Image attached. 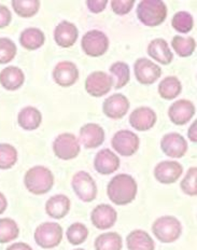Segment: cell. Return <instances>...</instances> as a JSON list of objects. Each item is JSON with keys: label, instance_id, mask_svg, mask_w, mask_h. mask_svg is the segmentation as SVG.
Segmentation results:
<instances>
[{"label": "cell", "instance_id": "6da1fadb", "mask_svg": "<svg viewBox=\"0 0 197 250\" xmlns=\"http://www.w3.org/2000/svg\"><path fill=\"white\" fill-rule=\"evenodd\" d=\"M138 186L134 177L127 174H118L110 180L107 188L109 200L113 204L124 206L136 199Z\"/></svg>", "mask_w": 197, "mask_h": 250}, {"label": "cell", "instance_id": "7a4b0ae2", "mask_svg": "<svg viewBox=\"0 0 197 250\" xmlns=\"http://www.w3.org/2000/svg\"><path fill=\"white\" fill-rule=\"evenodd\" d=\"M24 185L30 193L35 195H43L53 188L54 175L45 166H34L26 171Z\"/></svg>", "mask_w": 197, "mask_h": 250}, {"label": "cell", "instance_id": "3957f363", "mask_svg": "<svg viewBox=\"0 0 197 250\" xmlns=\"http://www.w3.org/2000/svg\"><path fill=\"white\" fill-rule=\"evenodd\" d=\"M167 12V6L162 0H142L136 9L138 20L148 27H155L164 23Z\"/></svg>", "mask_w": 197, "mask_h": 250}, {"label": "cell", "instance_id": "277c9868", "mask_svg": "<svg viewBox=\"0 0 197 250\" xmlns=\"http://www.w3.org/2000/svg\"><path fill=\"white\" fill-rule=\"evenodd\" d=\"M152 232L160 243H174L181 236L182 225L174 216H163L154 221Z\"/></svg>", "mask_w": 197, "mask_h": 250}, {"label": "cell", "instance_id": "5b68a950", "mask_svg": "<svg viewBox=\"0 0 197 250\" xmlns=\"http://www.w3.org/2000/svg\"><path fill=\"white\" fill-rule=\"evenodd\" d=\"M63 228L56 222H44L35 231V242L43 249L58 247L63 239Z\"/></svg>", "mask_w": 197, "mask_h": 250}, {"label": "cell", "instance_id": "8992f818", "mask_svg": "<svg viewBox=\"0 0 197 250\" xmlns=\"http://www.w3.org/2000/svg\"><path fill=\"white\" fill-rule=\"evenodd\" d=\"M71 187L76 195L82 202H93L97 196V185L93 177L86 171H78L72 177Z\"/></svg>", "mask_w": 197, "mask_h": 250}, {"label": "cell", "instance_id": "52a82bcc", "mask_svg": "<svg viewBox=\"0 0 197 250\" xmlns=\"http://www.w3.org/2000/svg\"><path fill=\"white\" fill-rule=\"evenodd\" d=\"M81 48L86 55L91 57H99L109 49V39L105 33L100 30H89L82 37Z\"/></svg>", "mask_w": 197, "mask_h": 250}, {"label": "cell", "instance_id": "ba28073f", "mask_svg": "<svg viewBox=\"0 0 197 250\" xmlns=\"http://www.w3.org/2000/svg\"><path fill=\"white\" fill-rule=\"evenodd\" d=\"M53 151L59 159L69 161L79 155L81 145L74 134L63 133L54 139Z\"/></svg>", "mask_w": 197, "mask_h": 250}, {"label": "cell", "instance_id": "9c48e42d", "mask_svg": "<svg viewBox=\"0 0 197 250\" xmlns=\"http://www.w3.org/2000/svg\"><path fill=\"white\" fill-rule=\"evenodd\" d=\"M111 145L113 149L122 156H132L139 149L140 140L137 134L128 129H121L113 135Z\"/></svg>", "mask_w": 197, "mask_h": 250}, {"label": "cell", "instance_id": "30bf717a", "mask_svg": "<svg viewBox=\"0 0 197 250\" xmlns=\"http://www.w3.org/2000/svg\"><path fill=\"white\" fill-rule=\"evenodd\" d=\"M134 71L137 81L144 85L153 84L162 75V68L146 57H141L135 62Z\"/></svg>", "mask_w": 197, "mask_h": 250}, {"label": "cell", "instance_id": "8fae6325", "mask_svg": "<svg viewBox=\"0 0 197 250\" xmlns=\"http://www.w3.org/2000/svg\"><path fill=\"white\" fill-rule=\"evenodd\" d=\"M113 80L105 71H94L87 76L85 90L93 97H101L111 91Z\"/></svg>", "mask_w": 197, "mask_h": 250}, {"label": "cell", "instance_id": "7c38bea8", "mask_svg": "<svg viewBox=\"0 0 197 250\" xmlns=\"http://www.w3.org/2000/svg\"><path fill=\"white\" fill-rule=\"evenodd\" d=\"M160 148L169 158L181 159L188 151V143L179 133H168L160 140Z\"/></svg>", "mask_w": 197, "mask_h": 250}, {"label": "cell", "instance_id": "4fadbf2b", "mask_svg": "<svg viewBox=\"0 0 197 250\" xmlns=\"http://www.w3.org/2000/svg\"><path fill=\"white\" fill-rule=\"evenodd\" d=\"M131 104L128 98L123 94H113L106 98L102 104V111L109 119L118 120L126 116Z\"/></svg>", "mask_w": 197, "mask_h": 250}, {"label": "cell", "instance_id": "5bb4252c", "mask_svg": "<svg viewBox=\"0 0 197 250\" xmlns=\"http://www.w3.org/2000/svg\"><path fill=\"white\" fill-rule=\"evenodd\" d=\"M79 79V69L75 62L69 61L59 62L53 69V80L63 87L74 85Z\"/></svg>", "mask_w": 197, "mask_h": 250}, {"label": "cell", "instance_id": "9a60e30c", "mask_svg": "<svg viewBox=\"0 0 197 250\" xmlns=\"http://www.w3.org/2000/svg\"><path fill=\"white\" fill-rule=\"evenodd\" d=\"M183 173V167L176 161H163L154 168V177L163 185H172L177 181Z\"/></svg>", "mask_w": 197, "mask_h": 250}, {"label": "cell", "instance_id": "2e32d148", "mask_svg": "<svg viewBox=\"0 0 197 250\" xmlns=\"http://www.w3.org/2000/svg\"><path fill=\"white\" fill-rule=\"evenodd\" d=\"M79 142L85 149H96L105 142V131L99 124L87 123L80 129Z\"/></svg>", "mask_w": 197, "mask_h": 250}, {"label": "cell", "instance_id": "e0dca14e", "mask_svg": "<svg viewBox=\"0 0 197 250\" xmlns=\"http://www.w3.org/2000/svg\"><path fill=\"white\" fill-rule=\"evenodd\" d=\"M158 121V116L150 107H139L129 116V124L139 132H147L151 129Z\"/></svg>", "mask_w": 197, "mask_h": 250}, {"label": "cell", "instance_id": "ac0fdd59", "mask_svg": "<svg viewBox=\"0 0 197 250\" xmlns=\"http://www.w3.org/2000/svg\"><path fill=\"white\" fill-rule=\"evenodd\" d=\"M118 220V212L112 206L100 204L96 206L91 213V221L93 226L99 230H108L116 225Z\"/></svg>", "mask_w": 197, "mask_h": 250}, {"label": "cell", "instance_id": "d6986e66", "mask_svg": "<svg viewBox=\"0 0 197 250\" xmlns=\"http://www.w3.org/2000/svg\"><path fill=\"white\" fill-rule=\"evenodd\" d=\"M196 108L189 100H179L172 104L168 109V117L174 124L184 125L195 116Z\"/></svg>", "mask_w": 197, "mask_h": 250}, {"label": "cell", "instance_id": "ffe728a7", "mask_svg": "<svg viewBox=\"0 0 197 250\" xmlns=\"http://www.w3.org/2000/svg\"><path fill=\"white\" fill-rule=\"evenodd\" d=\"M94 167L100 175H111L120 167V159L110 149H102L95 156Z\"/></svg>", "mask_w": 197, "mask_h": 250}, {"label": "cell", "instance_id": "44dd1931", "mask_svg": "<svg viewBox=\"0 0 197 250\" xmlns=\"http://www.w3.org/2000/svg\"><path fill=\"white\" fill-rule=\"evenodd\" d=\"M53 36L56 44L61 48H70L78 40L79 30L74 23L68 22V21H61L55 27Z\"/></svg>", "mask_w": 197, "mask_h": 250}, {"label": "cell", "instance_id": "7402d4cb", "mask_svg": "<svg viewBox=\"0 0 197 250\" xmlns=\"http://www.w3.org/2000/svg\"><path fill=\"white\" fill-rule=\"evenodd\" d=\"M148 54L154 61L162 65H168L174 60V54L168 42L163 38L153 39L148 45Z\"/></svg>", "mask_w": 197, "mask_h": 250}, {"label": "cell", "instance_id": "603a6c76", "mask_svg": "<svg viewBox=\"0 0 197 250\" xmlns=\"http://www.w3.org/2000/svg\"><path fill=\"white\" fill-rule=\"evenodd\" d=\"M70 200L64 194L51 196L45 203V212L53 219H63L70 210Z\"/></svg>", "mask_w": 197, "mask_h": 250}, {"label": "cell", "instance_id": "cb8c5ba5", "mask_svg": "<svg viewBox=\"0 0 197 250\" xmlns=\"http://www.w3.org/2000/svg\"><path fill=\"white\" fill-rule=\"evenodd\" d=\"M25 75L17 66H8L0 71V83L8 91H17L24 84Z\"/></svg>", "mask_w": 197, "mask_h": 250}, {"label": "cell", "instance_id": "d4e9b609", "mask_svg": "<svg viewBox=\"0 0 197 250\" xmlns=\"http://www.w3.org/2000/svg\"><path fill=\"white\" fill-rule=\"evenodd\" d=\"M41 122H42V114L36 107L27 106L19 112L18 123L25 131H35L40 126Z\"/></svg>", "mask_w": 197, "mask_h": 250}, {"label": "cell", "instance_id": "484cf974", "mask_svg": "<svg viewBox=\"0 0 197 250\" xmlns=\"http://www.w3.org/2000/svg\"><path fill=\"white\" fill-rule=\"evenodd\" d=\"M45 35L37 27H28L20 35V43L24 49L29 51L38 50L44 44Z\"/></svg>", "mask_w": 197, "mask_h": 250}, {"label": "cell", "instance_id": "4316f807", "mask_svg": "<svg viewBox=\"0 0 197 250\" xmlns=\"http://www.w3.org/2000/svg\"><path fill=\"white\" fill-rule=\"evenodd\" d=\"M129 250H154L155 244L150 234L142 230H134L126 237Z\"/></svg>", "mask_w": 197, "mask_h": 250}, {"label": "cell", "instance_id": "83f0119b", "mask_svg": "<svg viewBox=\"0 0 197 250\" xmlns=\"http://www.w3.org/2000/svg\"><path fill=\"white\" fill-rule=\"evenodd\" d=\"M158 91L159 96L164 98V100L172 101L177 98L180 95V93L182 92V84H181V82L177 77L169 76L164 78L159 82Z\"/></svg>", "mask_w": 197, "mask_h": 250}, {"label": "cell", "instance_id": "f1b7e54d", "mask_svg": "<svg viewBox=\"0 0 197 250\" xmlns=\"http://www.w3.org/2000/svg\"><path fill=\"white\" fill-rule=\"evenodd\" d=\"M110 74L113 80V87L120 90L125 86L131 79V69L124 62H116L110 66Z\"/></svg>", "mask_w": 197, "mask_h": 250}, {"label": "cell", "instance_id": "f546056e", "mask_svg": "<svg viewBox=\"0 0 197 250\" xmlns=\"http://www.w3.org/2000/svg\"><path fill=\"white\" fill-rule=\"evenodd\" d=\"M96 250H121L123 247V239L117 232L102 233L95 239Z\"/></svg>", "mask_w": 197, "mask_h": 250}, {"label": "cell", "instance_id": "4dcf8cb0", "mask_svg": "<svg viewBox=\"0 0 197 250\" xmlns=\"http://www.w3.org/2000/svg\"><path fill=\"white\" fill-rule=\"evenodd\" d=\"M11 4L14 12L24 19L34 17L40 9L39 0H13Z\"/></svg>", "mask_w": 197, "mask_h": 250}, {"label": "cell", "instance_id": "1f68e13d", "mask_svg": "<svg viewBox=\"0 0 197 250\" xmlns=\"http://www.w3.org/2000/svg\"><path fill=\"white\" fill-rule=\"evenodd\" d=\"M20 235L18 223L11 218L0 219V244L10 243L17 239Z\"/></svg>", "mask_w": 197, "mask_h": 250}, {"label": "cell", "instance_id": "d6a6232c", "mask_svg": "<svg viewBox=\"0 0 197 250\" xmlns=\"http://www.w3.org/2000/svg\"><path fill=\"white\" fill-rule=\"evenodd\" d=\"M172 46L180 57H189L194 53L196 49V40L193 37L175 36L172 41Z\"/></svg>", "mask_w": 197, "mask_h": 250}, {"label": "cell", "instance_id": "836d02e7", "mask_svg": "<svg viewBox=\"0 0 197 250\" xmlns=\"http://www.w3.org/2000/svg\"><path fill=\"white\" fill-rule=\"evenodd\" d=\"M18 150L10 144H0V169H10L17 164Z\"/></svg>", "mask_w": 197, "mask_h": 250}, {"label": "cell", "instance_id": "e575fe53", "mask_svg": "<svg viewBox=\"0 0 197 250\" xmlns=\"http://www.w3.org/2000/svg\"><path fill=\"white\" fill-rule=\"evenodd\" d=\"M172 26L180 34H188L193 29L194 19L188 11H179L173 17Z\"/></svg>", "mask_w": 197, "mask_h": 250}, {"label": "cell", "instance_id": "d590c367", "mask_svg": "<svg viewBox=\"0 0 197 250\" xmlns=\"http://www.w3.org/2000/svg\"><path fill=\"white\" fill-rule=\"evenodd\" d=\"M66 236L68 242L71 245H81L86 241L89 236V229H87L83 223L76 222L67 229Z\"/></svg>", "mask_w": 197, "mask_h": 250}, {"label": "cell", "instance_id": "8d00e7d4", "mask_svg": "<svg viewBox=\"0 0 197 250\" xmlns=\"http://www.w3.org/2000/svg\"><path fill=\"white\" fill-rule=\"evenodd\" d=\"M181 190L184 194L190 196H196L197 195V168L191 167L184 176L180 184Z\"/></svg>", "mask_w": 197, "mask_h": 250}, {"label": "cell", "instance_id": "74e56055", "mask_svg": "<svg viewBox=\"0 0 197 250\" xmlns=\"http://www.w3.org/2000/svg\"><path fill=\"white\" fill-rule=\"evenodd\" d=\"M18 48L10 38H0V64H8L17 55Z\"/></svg>", "mask_w": 197, "mask_h": 250}, {"label": "cell", "instance_id": "f35d334b", "mask_svg": "<svg viewBox=\"0 0 197 250\" xmlns=\"http://www.w3.org/2000/svg\"><path fill=\"white\" fill-rule=\"evenodd\" d=\"M112 11L118 15H125L132 11L135 4V0H112Z\"/></svg>", "mask_w": 197, "mask_h": 250}, {"label": "cell", "instance_id": "ab89813d", "mask_svg": "<svg viewBox=\"0 0 197 250\" xmlns=\"http://www.w3.org/2000/svg\"><path fill=\"white\" fill-rule=\"evenodd\" d=\"M12 21V13L10 9L3 4H0V29L6 28Z\"/></svg>", "mask_w": 197, "mask_h": 250}, {"label": "cell", "instance_id": "60d3db41", "mask_svg": "<svg viewBox=\"0 0 197 250\" xmlns=\"http://www.w3.org/2000/svg\"><path fill=\"white\" fill-rule=\"evenodd\" d=\"M108 4L107 0H87L86 6L93 13H100L106 9Z\"/></svg>", "mask_w": 197, "mask_h": 250}, {"label": "cell", "instance_id": "b9f144b4", "mask_svg": "<svg viewBox=\"0 0 197 250\" xmlns=\"http://www.w3.org/2000/svg\"><path fill=\"white\" fill-rule=\"evenodd\" d=\"M196 127H197V122L196 120H194V122L192 123V125L189 128V132H188V137L191 140L192 143L196 144L197 142V134H196Z\"/></svg>", "mask_w": 197, "mask_h": 250}, {"label": "cell", "instance_id": "7bdbcfd3", "mask_svg": "<svg viewBox=\"0 0 197 250\" xmlns=\"http://www.w3.org/2000/svg\"><path fill=\"white\" fill-rule=\"evenodd\" d=\"M6 250H34V249L26 243H14L12 245H10Z\"/></svg>", "mask_w": 197, "mask_h": 250}, {"label": "cell", "instance_id": "ee69618b", "mask_svg": "<svg viewBox=\"0 0 197 250\" xmlns=\"http://www.w3.org/2000/svg\"><path fill=\"white\" fill-rule=\"evenodd\" d=\"M7 207H8V201L6 199V196L0 192V215H2V213L7 210Z\"/></svg>", "mask_w": 197, "mask_h": 250}, {"label": "cell", "instance_id": "f6af8a7d", "mask_svg": "<svg viewBox=\"0 0 197 250\" xmlns=\"http://www.w3.org/2000/svg\"><path fill=\"white\" fill-rule=\"evenodd\" d=\"M75 250H85V249H81V248H78V249H75Z\"/></svg>", "mask_w": 197, "mask_h": 250}]
</instances>
